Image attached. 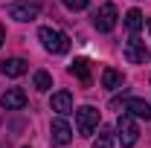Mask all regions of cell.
Wrapping results in <instances>:
<instances>
[{
    "label": "cell",
    "instance_id": "6da1fadb",
    "mask_svg": "<svg viewBox=\"0 0 151 148\" xmlns=\"http://www.w3.org/2000/svg\"><path fill=\"white\" fill-rule=\"evenodd\" d=\"M38 38H41L44 50L52 52V55H64L70 50V38L64 35V32H58V29H52V26H41L38 29Z\"/></svg>",
    "mask_w": 151,
    "mask_h": 148
},
{
    "label": "cell",
    "instance_id": "7a4b0ae2",
    "mask_svg": "<svg viewBox=\"0 0 151 148\" xmlns=\"http://www.w3.org/2000/svg\"><path fill=\"white\" fill-rule=\"evenodd\" d=\"M116 131H119V142H122V148H134V145H137L139 128H137V122H134V113H122V116L116 119Z\"/></svg>",
    "mask_w": 151,
    "mask_h": 148
},
{
    "label": "cell",
    "instance_id": "3957f363",
    "mask_svg": "<svg viewBox=\"0 0 151 148\" xmlns=\"http://www.w3.org/2000/svg\"><path fill=\"white\" fill-rule=\"evenodd\" d=\"M9 18L20 20V23H26V20H35L41 15V0H15L9 9Z\"/></svg>",
    "mask_w": 151,
    "mask_h": 148
},
{
    "label": "cell",
    "instance_id": "277c9868",
    "mask_svg": "<svg viewBox=\"0 0 151 148\" xmlns=\"http://www.w3.org/2000/svg\"><path fill=\"white\" fill-rule=\"evenodd\" d=\"M76 113V128H78V137H90L99 125V111H96L93 105H84V108H78Z\"/></svg>",
    "mask_w": 151,
    "mask_h": 148
},
{
    "label": "cell",
    "instance_id": "5b68a950",
    "mask_svg": "<svg viewBox=\"0 0 151 148\" xmlns=\"http://www.w3.org/2000/svg\"><path fill=\"white\" fill-rule=\"evenodd\" d=\"M116 18H119L116 6H113V3H105V6L93 15V23H96V29H99V32H111L113 26H116Z\"/></svg>",
    "mask_w": 151,
    "mask_h": 148
},
{
    "label": "cell",
    "instance_id": "8992f818",
    "mask_svg": "<svg viewBox=\"0 0 151 148\" xmlns=\"http://www.w3.org/2000/svg\"><path fill=\"white\" fill-rule=\"evenodd\" d=\"M125 58H128L131 64H148L151 52H148V47H145V41H139V38L134 35L131 41L125 44Z\"/></svg>",
    "mask_w": 151,
    "mask_h": 148
},
{
    "label": "cell",
    "instance_id": "52a82bcc",
    "mask_svg": "<svg viewBox=\"0 0 151 148\" xmlns=\"http://www.w3.org/2000/svg\"><path fill=\"white\" fill-rule=\"evenodd\" d=\"M0 105L6 111H23L26 108V93L20 90V87H9V90L0 96Z\"/></svg>",
    "mask_w": 151,
    "mask_h": 148
},
{
    "label": "cell",
    "instance_id": "ba28073f",
    "mask_svg": "<svg viewBox=\"0 0 151 148\" xmlns=\"http://www.w3.org/2000/svg\"><path fill=\"white\" fill-rule=\"evenodd\" d=\"M50 134H52V142H55V145H67V142L73 139V128L67 125V119H64V116L52 119V125H50Z\"/></svg>",
    "mask_w": 151,
    "mask_h": 148
},
{
    "label": "cell",
    "instance_id": "9c48e42d",
    "mask_svg": "<svg viewBox=\"0 0 151 148\" xmlns=\"http://www.w3.org/2000/svg\"><path fill=\"white\" fill-rule=\"evenodd\" d=\"M50 108H52L58 116H67V113H73V96H70L67 90L52 93V99H50Z\"/></svg>",
    "mask_w": 151,
    "mask_h": 148
},
{
    "label": "cell",
    "instance_id": "30bf717a",
    "mask_svg": "<svg viewBox=\"0 0 151 148\" xmlns=\"http://www.w3.org/2000/svg\"><path fill=\"white\" fill-rule=\"evenodd\" d=\"M70 73H73L76 78L84 84V87H90V84H93V75H90V61H87V58H76L73 64H70Z\"/></svg>",
    "mask_w": 151,
    "mask_h": 148
},
{
    "label": "cell",
    "instance_id": "8fae6325",
    "mask_svg": "<svg viewBox=\"0 0 151 148\" xmlns=\"http://www.w3.org/2000/svg\"><path fill=\"white\" fill-rule=\"evenodd\" d=\"M0 73L9 75V78H18L26 73V61L23 58H6V61H0Z\"/></svg>",
    "mask_w": 151,
    "mask_h": 148
},
{
    "label": "cell",
    "instance_id": "7c38bea8",
    "mask_svg": "<svg viewBox=\"0 0 151 148\" xmlns=\"http://www.w3.org/2000/svg\"><path fill=\"white\" fill-rule=\"evenodd\" d=\"M122 111L134 113V116H139V119H151V105L142 102V99H128V102L122 105Z\"/></svg>",
    "mask_w": 151,
    "mask_h": 148
},
{
    "label": "cell",
    "instance_id": "4fadbf2b",
    "mask_svg": "<svg viewBox=\"0 0 151 148\" xmlns=\"http://www.w3.org/2000/svg\"><path fill=\"white\" fill-rule=\"evenodd\" d=\"M142 23H145V18H142L139 9H128V12H125V26H128L131 35H137V32L142 29Z\"/></svg>",
    "mask_w": 151,
    "mask_h": 148
},
{
    "label": "cell",
    "instance_id": "5bb4252c",
    "mask_svg": "<svg viewBox=\"0 0 151 148\" xmlns=\"http://www.w3.org/2000/svg\"><path fill=\"white\" fill-rule=\"evenodd\" d=\"M102 87H108V90L122 87V73H119V70H113V67L102 70Z\"/></svg>",
    "mask_w": 151,
    "mask_h": 148
},
{
    "label": "cell",
    "instance_id": "9a60e30c",
    "mask_svg": "<svg viewBox=\"0 0 151 148\" xmlns=\"http://www.w3.org/2000/svg\"><path fill=\"white\" fill-rule=\"evenodd\" d=\"M93 148H113V131L108 128V125L99 131V137L93 139Z\"/></svg>",
    "mask_w": 151,
    "mask_h": 148
},
{
    "label": "cell",
    "instance_id": "2e32d148",
    "mask_svg": "<svg viewBox=\"0 0 151 148\" xmlns=\"http://www.w3.org/2000/svg\"><path fill=\"white\" fill-rule=\"evenodd\" d=\"M32 84H35V90H50L52 87V75L47 73V70H38L32 75Z\"/></svg>",
    "mask_w": 151,
    "mask_h": 148
},
{
    "label": "cell",
    "instance_id": "e0dca14e",
    "mask_svg": "<svg viewBox=\"0 0 151 148\" xmlns=\"http://www.w3.org/2000/svg\"><path fill=\"white\" fill-rule=\"evenodd\" d=\"M67 9H73V12H81V9H87V3L90 0H61Z\"/></svg>",
    "mask_w": 151,
    "mask_h": 148
},
{
    "label": "cell",
    "instance_id": "ac0fdd59",
    "mask_svg": "<svg viewBox=\"0 0 151 148\" xmlns=\"http://www.w3.org/2000/svg\"><path fill=\"white\" fill-rule=\"evenodd\" d=\"M3 41H6V32H3V26H0V47H3Z\"/></svg>",
    "mask_w": 151,
    "mask_h": 148
},
{
    "label": "cell",
    "instance_id": "d6986e66",
    "mask_svg": "<svg viewBox=\"0 0 151 148\" xmlns=\"http://www.w3.org/2000/svg\"><path fill=\"white\" fill-rule=\"evenodd\" d=\"M145 29H148V35H151V20H145Z\"/></svg>",
    "mask_w": 151,
    "mask_h": 148
}]
</instances>
